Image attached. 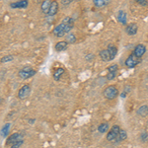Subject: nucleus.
Segmentation results:
<instances>
[{"instance_id":"nucleus-15","label":"nucleus","mask_w":148,"mask_h":148,"mask_svg":"<svg viewBox=\"0 0 148 148\" xmlns=\"http://www.w3.org/2000/svg\"><path fill=\"white\" fill-rule=\"evenodd\" d=\"M99 56H100V57H101V59H102L103 61H110V60H112V59H111V56H110L108 49H104V51H100Z\"/></svg>"},{"instance_id":"nucleus-23","label":"nucleus","mask_w":148,"mask_h":148,"mask_svg":"<svg viewBox=\"0 0 148 148\" xmlns=\"http://www.w3.org/2000/svg\"><path fill=\"white\" fill-rule=\"evenodd\" d=\"M126 136H127V135H126V131L123 130H121L120 133H119V136H118V138H116V141H118V142L123 141V140L126 139Z\"/></svg>"},{"instance_id":"nucleus-12","label":"nucleus","mask_w":148,"mask_h":148,"mask_svg":"<svg viewBox=\"0 0 148 148\" xmlns=\"http://www.w3.org/2000/svg\"><path fill=\"white\" fill-rule=\"evenodd\" d=\"M67 47H68V42L66 40H61V42H57L56 47H54V49H56V51H63L67 49Z\"/></svg>"},{"instance_id":"nucleus-1","label":"nucleus","mask_w":148,"mask_h":148,"mask_svg":"<svg viewBox=\"0 0 148 148\" xmlns=\"http://www.w3.org/2000/svg\"><path fill=\"white\" fill-rule=\"evenodd\" d=\"M119 94V90L116 86H109L105 89L104 91V96L107 100H113L114 98H116Z\"/></svg>"},{"instance_id":"nucleus-17","label":"nucleus","mask_w":148,"mask_h":148,"mask_svg":"<svg viewBox=\"0 0 148 148\" xmlns=\"http://www.w3.org/2000/svg\"><path fill=\"white\" fill-rule=\"evenodd\" d=\"M51 2L49 1V0H46V1H44L42 3V5H40V9H42V11L44 12V13L47 14L49 11V8H51Z\"/></svg>"},{"instance_id":"nucleus-29","label":"nucleus","mask_w":148,"mask_h":148,"mask_svg":"<svg viewBox=\"0 0 148 148\" xmlns=\"http://www.w3.org/2000/svg\"><path fill=\"white\" fill-rule=\"evenodd\" d=\"M137 3L139 5H142V6H147L148 5V1L146 0H137Z\"/></svg>"},{"instance_id":"nucleus-25","label":"nucleus","mask_w":148,"mask_h":148,"mask_svg":"<svg viewBox=\"0 0 148 148\" xmlns=\"http://www.w3.org/2000/svg\"><path fill=\"white\" fill-rule=\"evenodd\" d=\"M13 59H14L13 56H3L1 59H0V62H1V63L9 62V61H12Z\"/></svg>"},{"instance_id":"nucleus-2","label":"nucleus","mask_w":148,"mask_h":148,"mask_svg":"<svg viewBox=\"0 0 148 148\" xmlns=\"http://www.w3.org/2000/svg\"><path fill=\"white\" fill-rule=\"evenodd\" d=\"M120 126L119 125H114L113 127L111 128V130L109 131L108 135H107V139L109 141H116V138L119 136V133H120Z\"/></svg>"},{"instance_id":"nucleus-10","label":"nucleus","mask_w":148,"mask_h":148,"mask_svg":"<svg viewBox=\"0 0 148 148\" xmlns=\"http://www.w3.org/2000/svg\"><path fill=\"white\" fill-rule=\"evenodd\" d=\"M62 23L65 25V28H66V32H67V34H69V32H70L71 30H72L73 28V25H74V21L73 19L71 17H65L62 20Z\"/></svg>"},{"instance_id":"nucleus-24","label":"nucleus","mask_w":148,"mask_h":148,"mask_svg":"<svg viewBox=\"0 0 148 148\" xmlns=\"http://www.w3.org/2000/svg\"><path fill=\"white\" fill-rule=\"evenodd\" d=\"M66 42L68 44H74L76 42V37L73 34H68L67 37H66Z\"/></svg>"},{"instance_id":"nucleus-28","label":"nucleus","mask_w":148,"mask_h":148,"mask_svg":"<svg viewBox=\"0 0 148 148\" xmlns=\"http://www.w3.org/2000/svg\"><path fill=\"white\" fill-rule=\"evenodd\" d=\"M23 142H24V140H21V141H18V142H16V143H14L13 145H11V148H19L21 146V145L23 144Z\"/></svg>"},{"instance_id":"nucleus-27","label":"nucleus","mask_w":148,"mask_h":148,"mask_svg":"<svg viewBox=\"0 0 148 148\" xmlns=\"http://www.w3.org/2000/svg\"><path fill=\"white\" fill-rule=\"evenodd\" d=\"M116 76V72H109L108 75H107V78H108L109 80H112V79H114Z\"/></svg>"},{"instance_id":"nucleus-6","label":"nucleus","mask_w":148,"mask_h":148,"mask_svg":"<svg viewBox=\"0 0 148 148\" xmlns=\"http://www.w3.org/2000/svg\"><path fill=\"white\" fill-rule=\"evenodd\" d=\"M23 138H24V136L22 134H20V133H13V134L9 135L8 138H7L6 144L9 145V146H11V145H13L14 143L21 141V140H24Z\"/></svg>"},{"instance_id":"nucleus-14","label":"nucleus","mask_w":148,"mask_h":148,"mask_svg":"<svg viewBox=\"0 0 148 148\" xmlns=\"http://www.w3.org/2000/svg\"><path fill=\"white\" fill-rule=\"evenodd\" d=\"M118 21L123 25H126V13L123 10H120L118 13Z\"/></svg>"},{"instance_id":"nucleus-13","label":"nucleus","mask_w":148,"mask_h":148,"mask_svg":"<svg viewBox=\"0 0 148 148\" xmlns=\"http://www.w3.org/2000/svg\"><path fill=\"white\" fill-rule=\"evenodd\" d=\"M57 11H58V3H57L56 1L51 2V8H49V13H47V15L54 16L57 13Z\"/></svg>"},{"instance_id":"nucleus-26","label":"nucleus","mask_w":148,"mask_h":148,"mask_svg":"<svg viewBox=\"0 0 148 148\" xmlns=\"http://www.w3.org/2000/svg\"><path fill=\"white\" fill-rule=\"evenodd\" d=\"M118 69H119V66L116 64H114V65H111L108 67V71L109 72H118Z\"/></svg>"},{"instance_id":"nucleus-5","label":"nucleus","mask_w":148,"mask_h":148,"mask_svg":"<svg viewBox=\"0 0 148 148\" xmlns=\"http://www.w3.org/2000/svg\"><path fill=\"white\" fill-rule=\"evenodd\" d=\"M52 33H53V35L56 36V37H57V38L63 37V36L65 35V34H67V32H66L65 25H64V24L61 22L60 24H58V25H57L56 27L53 29Z\"/></svg>"},{"instance_id":"nucleus-4","label":"nucleus","mask_w":148,"mask_h":148,"mask_svg":"<svg viewBox=\"0 0 148 148\" xmlns=\"http://www.w3.org/2000/svg\"><path fill=\"white\" fill-rule=\"evenodd\" d=\"M31 91H32V89H31L30 85L29 84L23 85L18 91V98L19 99H25V98H27L28 96H30Z\"/></svg>"},{"instance_id":"nucleus-16","label":"nucleus","mask_w":148,"mask_h":148,"mask_svg":"<svg viewBox=\"0 0 148 148\" xmlns=\"http://www.w3.org/2000/svg\"><path fill=\"white\" fill-rule=\"evenodd\" d=\"M137 114L140 116H146L148 114V106H146V105H143V106H141L140 108H138L137 110Z\"/></svg>"},{"instance_id":"nucleus-11","label":"nucleus","mask_w":148,"mask_h":148,"mask_svg":"<svg viewBox=\"0 0 148 148\" xmlns=\"http://www.w3.org/2000/svg\"><path fill=\"white\" fill-rule=\"evenodd\" d=\"M137 25L136 24H130V25H127L126 26V28H125V32H126V34L127 35H130V36H134L135 34L137 33Z\"/></svg>"},{"instance_id":"nucleus-9","label":"nucleus","mask_w":148,"mask_h":148,"mask_svg":"<svg viewBox=\"0 0 148 148\" xmlns=\"http://www.w3.org/2000/svg\"><path fill=\"white\" fill-rule=\"evenodd\" d=\"M145 51H146V47H145L144 45H137L135 47L134 51H133V54L138 58H140L145 53Z\"/></svg>"},{"instance_id":"nucleus-7","label":"nucleus","mask_w":148,"mask_h":148,"mask_svg":"<svg viewBox=\"0 0 148 148\" xmlns=\"http://www.w3.org/2000/svg\"><path fill=\"white\" fill-rule=\"evenodd\" d=\"M139 61H140V58H138V57H136L134 54L132 53V54H130L127 58H126L125 65L130 68H132V67H134V66H136L137 64L139 63Z\"/></svg>"},{"instance_id":"nucleus-18","label":"nucleus","mask_w":148,"mask_h":148,"mask_svg":"<svg viewBox=\"0 0 148 148\" xmlns=\"http://www.w3.org/2000/svg\"><path fill=\"white\" fill-rule=\"evenodd\" d=\"M10 126H11V123H6V125H3V127L1 128V131H0L2 137H7V136H8L9 130H10Z\"/></svg>"},{"instance_id":"nucleus-8","label":"nucleus","mask_w":148,"mask_h":148,"mask_svg":"<svg viewBox=\"0 0 148 148\" xmlns=\"http://www.w3.org/2000/svg\"><path fill=\"white\" fill-rule=\"evenodd\" d=\"M28 5H29V2L27 0H22V1H16L10 3V7L14 9H17V8L24 9V8H27Z\"/></svg>"},{"instance_id":"nucleus-19","label":"nucleus","mask_w":148,"mask_h":148,"mask_svg":"<svg viewBox=\"0 0 148 148\" xmlns=\"http://www.w3.org/2000/svg\"><path fill=\"white\" fill-rule=\"evenodd\" d=\"M107 49H108L110 56H111V59L113 60V59L114 58V56H116V53H118V49H116L114 46H113V45H110Z\"/></svg>"},{"instance_id":"nucleus-20","label":"nucleus","mask_w":148,"mask_h":148,"mask_svg":"<svg viewBox=\"0 0 148 148\" xmlns=\"http://www.w3.org/2000/svg\"><path fill=\"white\" fill-rule=\"evenodd\" d=\"M63 73H64V69L63 68L59 67V68L56 69V70H54V72H53V78H54V80L58 81L59 79H60L61 76H62Z\"/></svg>"},{"instance_id":"nucleus-21","label":"nucleus","mask_w":148,"mask_h":148,"mask_svg":"<svg viewBox=\"0 0 148 148\" xmlns=\"http://www.w3.org/2000/svg\"><path fill=\"white\" fill-rule=\"evenodd\" d=\"M109 123H101V125H99V127H98V130H99V132L101 133H105L107 132V131L109 130Z\"/></svg>"},{"instance_id":"nucleus-30","label":"nucleus","mask_w":148,"mask_h":148,"mask_svg":"<svg viewBox=\"0 0 148 148\" xmlns=\"http://www.w3.org/2000/svg\"><path fill=\"white\" fill-rule=\"evenodd\" d=\"M61 3L65 4V5H66V4H70L71 1H70V0H63V1H61Z\"/></svg>"},{"instance_id":"nucleus-3","label":"nucleus","mask_w":148,"mask_h":148,"mask_svg":"<svg viewBox=\"0 0 148 148\" xmlns=\"http://www.w3.org/2000/svg\"><path fill=\"white\" fill-rule=\"evenodd\" d=\"M36 74V70L32 69L31 67H24L22 70L19 71V76L22 79H28V78L33 77Z\"/></svg>"},{"instance_id":"nucleus-22","label":"nucleus","mask_w":148,"mask_h":148,"mask_svg":"<svg viewBox=\"0 0 148 148\" xmlns=\"http://www.w3.org/2000/svg\"><path fill=\"white\" fill-rule=\"evenodd\" d=\"M110 1H108V0H94V4L97 7H104L108 5Z\"/></svg>"}]
</instances>
